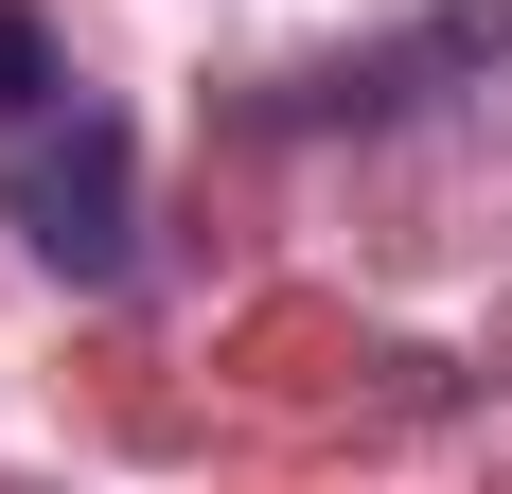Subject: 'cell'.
I'll use <instances>...</instances> for the list:
<instances>
[{
	"label": "cell",
	"instance_id": "obj_1",
	"mask_svg": "<svg viewBox=\"0 0 512 494\" xmlns=\"http://www.w3.org/2000/svg\"><path fill=\"white\" fill-rule=\"evenodd\" d=\"M0 212H18V247H36L53 283H124L142 265V159H124V106L53 89L0 124Z\"/></svg>",
	"mask_w": 512,
	"mask_h": 494
},
{
	"label": "cell",
	"instance_id": "obj_2",
	"mask_svg": "<svg viewBox=\"0 0 512 494\" xmlns=\"http://www.w3.org/2000/svg\"><path fill=\"white\" fill-rule=\"evenodd\" d=\"M53 89H71L53 18H36V0H0V124H18V106H53Z\"/></svg>",
	"mask_w": 512,
	"mask_h": 494
}]
</instances>
